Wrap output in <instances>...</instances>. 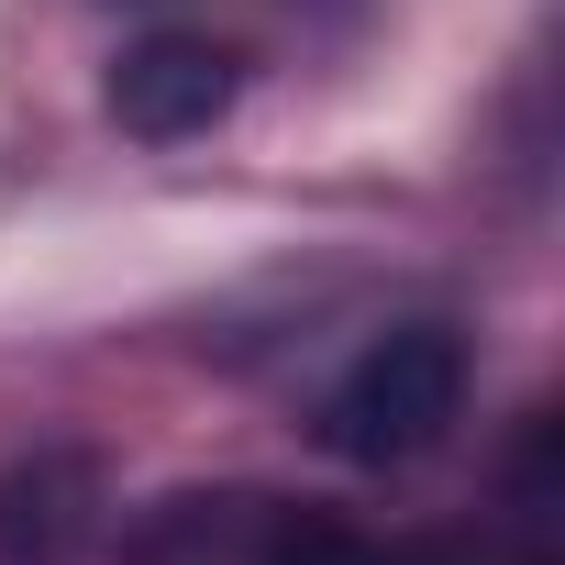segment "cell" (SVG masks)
<instances>
[{"mask_svg":"<svg viewBox=\"0 0 565 565\" xmlns=\"http://www.w3.org/2000/svg\"><path fill=\"white\" fill-rule=\"evenodd\" d=\"M100 100H111V122L134 145H189V134H211L244 100V56L211 45V34H134L111 56V89Z\"/></svg>","mask_w":565,"mask_h":565,"instance_id":"7a4b0ae2","label":"cell"},{"mask_svg":"<svg viewBox=\"0 0 565 565\" xmlns=\"http://www.w3.org/2000/svg\"><path fill=\"white\" fill-rule=\"evenodd\" d=\"M466 422V333L455 322H399V333H377L344 377H333V399H322V444L344 455V466H422L444 433Z\"/></svg>","mask_w":565,"mask_h":565,"instance_id":"6da1fadb","label":"cell"},{"mask_svg":"<svg viewBox=\"0 0 565 565\" xmlns=\"http://www.w3.org/2000/svg\"><path fill=\"white\" fill-rule=\"evenodd\" d=\"M100 510V466L45 444V455H12L0 466V565H56Z\"/></svg>","mask_w":565,"mask_h":565,"instance_id":"3957f363","label":"cell"}]
</instances>
